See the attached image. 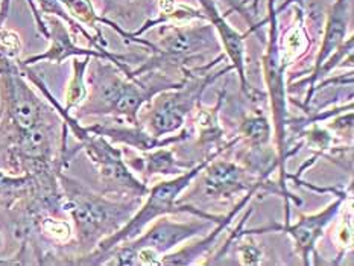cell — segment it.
<instances>
[{"instance_id": "cell-1", "label": "cell", "mask_w": 354, "mask_h": 266, "mask_svg": "<svg viewBox=\"0 0 354 266\" xmlns=\"http://www.w3.org/2000/svg\"><path fill=\"white\" fill-rule=\"evenodd\" d=\"M90 61V72L86 75L88 93L78 108L76 119L88 116H111L128 122L140 124L138 116L145 105H148L153 96L165 90L180 87L181 81L169 78V75H153L152 81L129 79L111 61L95 58Z\"/></svg>"}, {"instance_id": "cell-2", "label": "cell", "mask_w": 354, "mask_h": 266, "mask_svg": "<svg viewBox=\"0 0 354 266\" xmlns=\"http://www.w3.org/2000/svg\"><path fill=\"white\" fill-rule=\"evenodd\" d=\"M221 152H213V154L204 157L201 162L196 163L194 167H190L184 173L176 175L169 180L158 181L157 184L149 187L148 193L143 198L142 204L138 205V209L128 222L123 225L120 230L113 233L109 238H105L97 243V247L90 251L87 254L75 256V257H66L63 265H96V260L106 251H110L119 243L131 240L137 238L138 234L143 233L145 228H148L149 224L161 216L169 215H180V213H186V215H192L203 219H210L214 222H221L224 219V215H214V213L205 211L204 209L195 207L186 202H181L180 198L184 190H187L192 182H194L198 177H201V172L204 167L213 162L216 157H221Z\"/></svg>"}, {"instance_id": "cell-3", "label": "cell", "mask_w": 354, "mask_h": 266, "mask_svg": "<svg viewBox=\"0 0 354 266\" xmlns=\"http://www.w3.org/2000/svg\"><path fill=\"white\" fill-rule=\"evenodd\" d=\"M19 66L23 75L26 76V79H29L41 91L46 101L53 106V110L59 114V117L67 125L68 131L78 140V146L75 149H68V157L73 158L78 151L86 152L90 162L96 167L99 180L104 184L105 195L125 198V200H131V198H142L143 200L148 193L149 186L140 177H137L134 171L127 164L123 149L118 148L106 137L91 133L87 126H82L78 119L64 110V106L57 101V97L50 93L46 82L30 68V66H23L20 63Z\"/></svg>"}, {"instance_id": "cell-4", "label": "cell", "mask_w": 354, "mask_h": 266, "mask_svg": "<svg viewBox=\"0 0 354 266\" xmlns=\"http://www.w3.org/2000/svg\"><path fill=\"white\" fill-rule=\"evenodd\" d=\"M268 14H266V25H268V38L266 48L261 57V73H263V82L266 87V96L269 99L272 114V131L275 142L277 160H279V193L284 200V222H290V201L297 205L301 204V200L290 192L288 189V180H290V173L288 172V160L298 154L299 148L303 146V142L299 140L294 146H289V97L286 87V66L283 64L280 57V23L277 14V0H268Z\"/></svg>"}, {"instance_id": "cell-5", "label": "cell", "mask_w": 354, "mask_h": 266, "mask_svg": "<svg viewBox=\"0 0 354 266\" xmlns=\"http://www.w3.org/2000/svg\"><path fill=\"white\" fill-rule=\"evenodd\" d=\"M58 184L63 193V209L73 220L80 251L76 256L90 253L99 242L120 230L143 201L142 198L113 200L105 193H96L80 180L68 177L64 171L58 172Z\"/></svg>"}, {"instance_id": "cell-6", "label": "cell", "mask_w": 354, "mask_h": 266, "mask_svg": "<svg viewBox=\"0 0 354 266\" xmlns=\"http://www.w3.org/2000/svg\"><path fill=\"white\" fill-rule=\"evenodd\" d=\"M160 40L152 41L151 55L133 68L136 78L152 72H184L205 64L210 52L219 50L221 43L209 21L203 26L190 23H167L160 25Z\"/></svg>"}, {"instance_id": "cell-7", "label": "cell", "mask_w": 354, "mask_h": 266, "mask_svg": "<svg viewBox=\"0 0 354 266\" xmlns=\"http://www.w3.org/2000/svg\"><path fill=\"white\" fill-rule=\"evenodd\" d=\"M225 59L224 53L216 58L207 61L205 64L192 68L183 73V84L172 90H165L153 96L149 102L148 120L145 129L152 135L165 137L178 133L186 125V120L192 111L201 104V99L212 84L216 82L222 75L233 72L232 64L214 72L213 68Z\"/></svg>"}, {"instance_id": "cell-8", "label": "cell", "mask_w": 354, "mask_h": 266, "mask_svg": "<svg viewBox=\"0 0 354 266\" xmlns=\"http://www.w3.org/2000/svg\"><path fill=\"white\" fill-rule=\"evenodd\" d=\"M53 117H58V113L37 96L17 59L0 53V149L15 135Z\"/></svg>"}, {"instance_id": "cell-9", "label": "cell", "mask_w": 354, "mask_h": 266, "mask_svg": "<svg viewBox=\"0 0 354 266\" xmlns=\"http://www.w3.org/2000/svg\"><path fill=\"white\" fill-rule=\"evenodd\" d=\"M219 224L210 219L196 218L194 220H174L167 216H161L153 220L148 230H143L137 238L119 243L96 260V265H118L133 266L136 265V253L142 248L152 249L153 253L163 257L165 254L178 248L181 243L189 242L196 236H204L212 228Z\"/></svg>"}, {"instance_id": "cell-10", "label": "cell", "mask_w": 354, "mask_h": 266, "mask_svg": "<svg viewBox=\"0 0 354 266\" xmlns=\"http://www.w3.org/2000/svg\"><path fill=\"white\" fill-rule=\"evenodd\" d=\"M351 193L345 189H341V192L336 193L335 200L330 202L327 207L321 211L312 213V215H301L295 224L284 222V224H271L260 228H246L243 230V224L237 228L236 236L242 234H263V233H284L294 242L295 253L301 258L303 265H312V256L318 257L317 245L318 240L324 236L327 227L333 222L336 216L339 215L344 202L350 200Z\"/></svg>"}, {"instance_id": "cell-11", "label": "cell", "mask_w": 354, "mask_h": 266, "mask_svg": "<svg viewBox=\"0 0 354 266\" xmlns=\"http://www.w3.org/2000/svg\"><path fill=\"white\" fill-rule=\"evenodd\" d=\"M48 30H49V37L48 40L50 41V46L48 50H44L43 53H38V55H32L26 59L19 61L23 66H32L37 63H41V61H49V63L53 64H61L63 61L67 58H73V57H91V58H101L111 61L114 66H118L120 70L125 73L129 79H137L133 75V68H131V63H134L136 59H138L134 55H120V53H104L99 52L93 48H80L78 44L75 43V38L72 37L71 29H67V25L59 20L55 15H49L48 21Z\"/></svg>"}, {"instance_id": "cell-12", "label": "cell", "mask_w": 354, "mask_h": 266, "mask_svg": "<svg viewBox=\"0 0 354 266\" xmlns=\"http://www.w3.org/2000/svg\"><path fill=\"white\" fill-rule=\"evenodd\" d=\"M201 175L203 192L209 201L233 200L236 195L246 193L254 187H261L279 195L277 182L272 184L269 180L252 175L245 166L230 160H219V157L207 164Z\"/></svg>"}, {"instance_id": "cell-13", "label": "cell", "mask_w": 354, "mask_h": 266, "mask_svg": "<svg viewBox=\"0 0 354 266\" xmlns=\"http://www.w3.org/2000/svg\"><path fill=\"white\" fill-rule=\"evenodd\" d=\"M196 2L201 6V11L204 12L207 21L214 28V32L218 35L221 48L224 49L225 57L228 58L230 64L233 67V72H236L237 75L242 93L248 99H251V101H259V97L263 99L266 95L261 93L256 87H252L250 84L248 75H246L245 41L251 34L248 30H246L245 34H241L233 25H230L227 15L219 11L216 0H196Z\"/></svg>"}, {"instance_id": "cell-14", "label": "cell", "mask_w": 354, "mask_h": 266, "mask_svg": "<svg viewBox=\"0 0 354 266\" xmlns=\"http://www.w3.org/2000/svg\"><path fill=\"white\" fill-rule=\"evenodd\" d=\"M88 131L101 134L106 137L113 143L123 144L138 152H148L157 148L172 146L180 142L190 139V131L187 128H181L178 133L169 134L165 137L152 135L149 131H146L145 126L140 124H95L87 126Z\"/></svg>"}, {"instance_id": "cell-15", "label": "cell", "mask_w": 354, "mask_h": 266, "mask_svg": "<svg viewBox=\"0 0 354 266\" xmlns=\"http://www.w3.org/2000/svg\"><path fill=\"white\" fill-rule=\"evenodd\" d=\"M259 190H261V187H254V189L248 190V192H246L241 198V200L236 202L234 207L230 210L228 213H225L224 219H222L219 224L214 225L209 233L201 236V239L194 242V243H189V245H184L178 249H174V251H171V253L165 254L163 257H161V265H165V266H187V265L201 263V258H204L205 256H209L212 248L216 245L219 236L227 230L228 225L233 222L239 213H241L246 207V205L251 202L254 195H256Z\"/></svg>"}, {"instance_id": "cell-16", "label": "cell", "mask_w": 354, "mask_h": 266, "mask_svg": "<svg viewBox=\"0 0 354 266\" xmlns=\"http://www.w3.org/2000/svg\"><path fill=\"white\" fill-rule=\"evenodd\" d=\"M225 99V93H219L218 102L213 106H205L199 104L195 114V126L198 133V151L203 154V158L213 154V152H224L236 148L241 143V137L233 140H225V129L219 122V114L222 110V102Z\"/></svg>"}, {"instance_id": "cell-17", "label": "cell", "mask_w": 354, "mask_h": 266, "mask_svg": "<svg viewBox=\"0 0 354 266\" xmlns=\"http://www.w3.org/2000/svg\"><path fill=\"white\" fill-rule=\"evenodd\" d=\"M350 26V0H335L327 12V19L322 30L321 46L315 57L309 76L318 72L324 61L345 41Z\"/></svg>"}, {"instance_id": "cell-18", "label": "cell", "mask_w": 354, "mask_h": 266, "mask_svg": "<svg viewBox=\"0 0 354 266\" xmlns=\"http://www.w3.org/2000/svg\"><path fill=\"white\" fill-rule=\"evenodd\" d=\"M125 162L134 172L140 173V178L146 184L157 175L172 178L190 169V166L184 164L181 160L175 157V152L171 146L140 152V155L136 157H125Z\"/></svg>"}, {"instance_id": "cell-19", "label": "cell", "mask_w": 354, "mask_h": 266, "mask_svg": "<svg viewBox=\"0 0 354 266\" xmlns=\"http://www.w3.org/2000/svg\"><path fill=\"white\" fill-rule=\"evenodd\" d=\"M295 23L290 25L286 32H284L283 38H279L280 44V57L283 64L289 67L290 64L297 63V61L304 57L307 50L310 49L309 44V32H307L304 25V11L295 6Z\"/></svg>"}, {"instance_id": "cell-20", "label": "cell", "mask_w": 354, "mask_h": 266, "mask_svg": "<svg viewBox=\"0 0 354 266\" xmlns=\"http://www.w3.org/2000/svg\"><path fill=\"white\" fill-rule=\"evenodd\" d=\"M37 178L30 173H11L0 169V207L12 210L32 195Z\"/></svg>"}, {"instance_id": "cell-21", "label": "cell", "mask_w": 354, "mask_h": 266, "mask_svg": "<svg viewBox=\"0 0 354 266\" xmlns=\"http://www.w3.org/2000/svg\"><path fill=\"white\" fill-rule=\"evenodd\" d=\"M237 135L241 137V142H245L251 149L266 148L271 144L274 135L272 124L263 114H248L239 125Z\"/></svg>"}, {"instance_id": "cell-22", "label": "cell", "mask_w": 354, "mask_h": 266, "mask_svg": "<svg viewBox=\"0 0 354 266\" xmlns=\"http://www.w3.org/2000/svg\"><path fill=\"white\" fill-rule=\"evenodd\" d=\"M90 61L91 57H73L72 61V76H71V81L67 84V88H66V105L64 110H67L68 113H72V110H76L78 106L86 101L87 93H88V88H87V84H86V75L88 70V66H90Z\"/></svg>"}, {"instance_id": "cell-23", "label": "cell", "mask_w": 354, "mask_h": 266, "mask_svg": "<svg viewBox=\"0 0 354 266\" xmlns=\"http://www.w3.org/2000/svg\"><path fill=\"white\" fill-rule=\"evenodd\" d=\"M37 2H38V8H40V12H43V15H55V17H58L59 20H63L67 26H71V32L73 35H82L86 38L90 44V48L104 53L110 52L106 50V46L102 44V41L99 40L97 37L91 35L86 29V26H82L80 21H76L72 15L67 12V10L59 0H37Z\"/></svg>"}, {"instance_id": "cell-24", "label": "cell", "mask_w": 354, "mask_h": 266, "mask_svg": "<svg viewBox=\"0 0 354 266\" xmlns=\"http://www.w3.org/2000/svg\"><path fill=\"white\" fill-rule=\"evenodd\" d=\"M34 231H37L46 240L57 243V245H66L73 238L72 225L64 219H58L55 215H44L38 218L32 227V231L26 239H29Z\"/></svg>"}, {"instance_id": "cell-25", "label": "cell", "mask_w": 354, "mask_h": 266, "mask_svg": "<svg viewBox=\"0 0 354 266\" xmlns=\"http://www.w3.org/2000/svg\"><path fill=\"white\" fill-rule=\"evenodd\" d=\"M237 256L239 260H241L242 265H260L261 260H263V249L259 245V243L254 240V236L251 234H242L237 236Z\"/></svg>"}, {"instance_id": "cell-26", "label": "cell", "mask_w": 354, "mask_h": 266, "mask_svg": "<svg viewBox=\"0 0 354 266\" xmlns=\"http://www.w3.org/2000/svg\"><path fill=\"white\" fill-rule=\"evenodd\" d=\"M336 247L339 249V253H337V260L335 262V265L339 263L341 258H344L345 253L353 248V211L351 210L345 213L339 225H337Z\"/></svg>"}, {"instance_id": "cell-27", "label": "cell", "mask_w": 354, "mask_h": 266, "mask_svg": "<svg viewBox=\"0 0 354 266\" xmlns=\"http://www.w3.org/2000/svg\"><path fill=\"white\" fill-rule=\"evenodd\" d=\"M294 5V6H298L299 10L306 11V0H284L283 3L277 5V14H283L286 10H289V8Z\"/></svg>"}, {"instance_id": "cell-28", "label": "cell", "mask_w": 354, "mask_h": 266, "mask_svg": "<svg viewBox=\"0 0 354 266\" xmlns=\"http://www.w3.org/2000/svg\"><path fill=\"white\" fill-rule=\"evenodd\" d=\"M259 3H260V0H252V3H251V12L254 17L259 14Z\"/></svg>"}, {"instance_id": "cell-29", "label": "cell", "mask_w": 354, "mask_h": 266, "mask_svg": "<svg viewBox=\"0 0 354 266\" xmlns=\"http://www.w3.org/2000/svg\"><path fill=\"white\" fill-rule=\"evenodd\" d=\"M120 2H125V3H151L152 0H120Z\"/></svg>"}, {"instance_id": "cell-30", "label": "cell", "mask_w": 354, "mask_h": 266, "mask_svg": "<svg viewBox=\"0 0 354 266\" xmlns=\"http://www.w3.org/2000/svg\"><path fill=\"white\" fill-rule=\"evenodd\" d=\"M2 243H3V236L0 233V247H2Z\"/></svg>"}]
</instances>
